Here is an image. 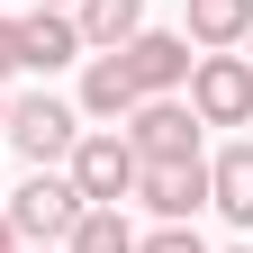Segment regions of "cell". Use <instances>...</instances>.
<instances>
[{
    "label": "cell",
    "mask_w": 253,
    "mask_h": 253,
    "mask_svg": "<svg viewBox=\"0 0 253 253\" xmlns=\"http://www.w3.org/2000/svg\"><path fill=\"white\" fill-rule=\"evenodd\" d=\"M63 181L82 190V208L136 199V145H126L118 126H90V136H73V154H63Z\"/></svg>",
    "instance_id": "6da1fadb"
},
{
    "label": "cell",
    "mask_w": 253,
    "mask_h": 253,
    "mask_svg": "<svg viewBox=\"0 0 253 253\" xmlns=\"http://www.w3.org/2000/svg\"><path fill=\"white\" fill-rule=\"evenodd\" d=\"M0 217H9L18 244H63V235H73V217H82V190L63 181L54 163H37V172L9 190V208H0Z\"/></svg>",
    "instance_id": "7a4b0ae2"
},
{
    "label": "cell",
    "mask_w": 253,
    "mask_h": 253,
    "mask_svg": "<svg viewBox=\"0 0 253 253\" xmlns=\"http://www.w3.org/2000/svg\"><path fill=\"white\" fill-rule=\"evenodd\" d=\"M190 118L199 126H253V63L244 54H190Z\"/></svg>",
    "instance_id": "3957f363"
},
{
    "label": "cell",
    "mask_w": 253,
    "mask_h": 253,
    "mask_svg": "<svg viewBox=\"0 0 253 253\" xmlns=\"http://www.w3.org/2000/svg\"><path fill=\"white\" fill-rule=\"evenodd\" d=\"M126 145H136V163H199V118H190V100H136L126 109Z\"/></svg>",
    "instance_id": "277c9868"
},
{
    "label": "cell",
    "mask_w": 253,
    "mask_h": 253,
    "mask_svg": "<svg viewBox=\"0 0 253 253\" xmlns=\"http://www.w3.org/2000/svg\"><path fill=\"white\" fill-rule=\"evenodd\" d=\"M0 136H9L27 163H63V154H73V136H82V118L63 109V100H45V90H27V100H9Z\"/></svg>",
    "instance_id": "5b68a950"
},
{
    "label": "cell",
    "mask_w": 253,
    "mask_h": 253,
    "mask_svg": "<svg viewBox=\"0 0 253 253\" xmlns=\"http://www.w3.org/2000/svg\"><path fill=\"white\" fill-rule=\"evenodd\" d=\"M126 82H136V100H172V90L190 82V37H172V27H136V37L118 45Z\"/></svg>",
    "instance_id": "8992f818"
},
{
    "label": "cell",
    "mask_w": 253,
    "mask_h": 253,
    "mask_svg": "<svg viewBox=\"0 0 253 253\" xmlns=\"http://www.w3.org/2000/svg\"><path fill=\"white\" fill-rule=\"evenodd\" d=\"M136 199L163 217V226H190L208 208V163H136Z\"/></svg>",
    "instance_id": "52a82bcc"
},
{
    "label": "cell",
    "mask_w": 253,
    "mask_h": 253,
    "mask_svg": "<svg viewBox=\"0 0 253 253\" xmlns=\"http://www.w3.org/2000/svg\"><path fill=\"white\" fill-rule=\"evenodd\" d=\"M73 54H82L73 9H37V18H18V63H37V73H63Z\"/></svg>",
    "instance_id": "ba28073f"
},
{
    "label": "cell",
    "mask_w": 253,
    "mask_h": 253,
    "mask_svg": "<svg viewBox=\"0 0 253 253\" xmlns=\"http://www.w3.org/2000/svg\"><path fill=\"white\" fill-rule=\"evenodd\" d=\"M73 27H82V45L118 54V45L145 27V0H73Z\"/></svg>",
    "instance_id": "9c48e42d"
},
{
    "label": "cell",
    "mask_w": 253,
    "mask_h": 253,
    "mask_svg": "<svg viewBox=\"0 0 253 253\" xmlns=\"http://www.w3.org/2000/svg\"><path fill=\"white\" fill-rule=\"evenodd\" d=\"M208 199L235 217V226H253V145H226L208 163Z\"/></svg>",
    "instance_id": "30bf717a"
},
{
    "label": "cell",
    "mask_w": 253,
    "mask_h": 253,
    "mask_svg": "<svg viewBox=\"0 0 253 253\" xmlns=\"http://www.w3.org/2000/svg\"><path fill=\"white\" fill-rule=\"evenodd\" d=\"M244 27H253V0H190V45L226 54V45H244Z\"/></svg>",
    "instance_id": "8fae6325"
},
{
    "label": "cell",
    "mask_w": 253,
    "mask_h": 253,
    "mask_svg": "<svg viewBox=\"0 0 253 253\" xmlns=\"http://www.w3.org/2000/svg\"><path fill=\"white\" fill-rule=\"evenodd\" d=\"M82 109H90V118H126V109H136V82H126L118 54H90V63H82Z\"/></svg>",
    "instance_id": "7c38bea8"
},
{
    "label": "cell",
    "mask_w": 253,
    "mask_h": 253,
    "mask_svg": "<svg viewBox=\"0 0 253 253\" xmlns=\"http://www.w3.org/2000/svg\"><path fill=\"white\" fill-rule=\"evenodd\" d=\"M63 253H136V226H126L118 208H82L73 235H63Z\"/></svg>",
    "instance_id": "4fadbf2b"
},
{
    "label": "cell",
    "mask_w": 253,
    "mask_h": 253,
    "mask_svg": "<svg viewBox=\"0 0 253 253\" xmlns=\"http://www.w3.org/2000/svg\"><path fill=\"white\" fill-rule=\"evenodd\" d=\"M136 253H208V244H199V235H190V226H154V235H145Z\"/></svg>",
    "instance_id": "5bb4252c"
},
{
    "label": "cell",
    "mask_w": 253,
    "mask_h": 253,
    "mask_svg": "<svg viewBox=\"0 0 253 253\" xmlns=\"http://www.w3.org/2000/svg\"><path fill=\"white\" fill-rule=\"evenodd\" d=\"M18 73V18H0V82Z\"/></svg>",
    "instance_id": "9a60e30c"
},
{
    "label": "cell",
    "mask_w": 253,
    "mask_h": 253,
    "mask_svg": "<svg viewBox=\"0 0 253 253\" xmlns=\"http://www.w3.org/2000/svg\"><path fill=\"white\" fill-rule=\"evenodd\" d=\"M0 253H18V235H9V217H0Z\"/></svg>",
    "instance_id": "2e32d148"
},
{
    "label": "cell",
    "mask_w": 253,
    "mask_h": 253,
    "mask_svg": "<svg viewBox=\"0 0 253 253\" xmlns=\"http://www.w3.org/2000/svg\"><path fill=\"white\" fill-rule=\"evenodd\" d=\"M37 9H73V0H37Z\"/></svg>",
    "instance_id": "e0dca14e"
},
{
    "label": "cell",
    "mask_w": 253,
    "mask_h": 253,
    "mask_svg": "<svg viewBox=\"0 0 253 253\" xmlns=\"http://www.w3.org/2000/svg\"><path fill=\"white\" fill-rule=\"evenodd\" d=\"M244 63H253V27H244Z\"/></svg>",
    "instance_id": "ac0fdd59"
},
{
    "label": "cell",
    "mask_w": 253,
    "mask_h": 253,
    "mask_svg": "<svg viewBox=\"0 0 253 253\" xmlns=\"http://www.w3.org/2000/svg\"><path fill=\"white\" fill-rule=\"evenodd\" d=\"M18 253H54V244H18Z\"/></svg>",
    "instance_id": "d6986e66"
},
{
    "label": "cell",
    "mask_w": 253,
    "mask_h": 253,
    "mask_svg": "<svg viewBox=\"0 0 253 253\" xmlns=\"http://www.w3.org/2000/svg\"><path fill=\"white\" fill-rule=\"evenodd\" d=\"M0 118H9V100H0Z\"/></svg>",
    "instance_id": "ffe728a7"
},
{
    "label": "cell",
    "mask_w": 253,
    "mask_h": 253,
    "mask_svg": "<svg viewBox=\"0 0 253 253\" xmlns=\"http://www.w3.org/2000/svg\"><path fill=\"white\" fill-rule=\"evenodd\" d=\"M235 253H253V244H235Z\"/></svg>",
    "instance_id": "44dd1931"
}]
</instances>
